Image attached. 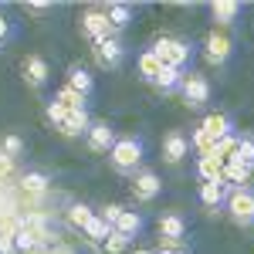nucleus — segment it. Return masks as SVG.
Masks as SVG:
<instances>
[{"mask_svg": "<svg viewBox=\"0 0 254 254\" xmlns=\"http://www.w3.org/2000/svg\"><path fill=\"white\" fill-rule=\"evenodd\" d=\"M231 132H234V122H231V116H224V112H210V116L196 126L193 146L200 149V156H207V153H214L217 142H220L224 136H231Z\"/></svg>", "mask_w": 254, "mask_h": 254, "instance_id": "obj_1", "label": "nucleus"}, {"mask_svg": "<svg viewBox=\"0 0 254 254\" xmlns=\"http://www.w3.org/2000/svg\"><path fill=\"white\" fill-rule=\"evenodd\" d=\"M109 163H112L116 173H136L139 163H142V139H136V136L116 139L112 149H109Z\"/></svg>", "mask_w": 254, "mask_h": 254, "instance_id": "obj_2", "label": "nucleus"}, {"mask_svg": "<svg viewBox=\"0 0 254 254\" xmlns=\"http://www.w3.org/2000/svg\"><path fill=\"white\" fill-rule=\"evenodd\" d=\"M224 210L231 214V220H234L237 227H251L254 224V190L251 187H234V190H227Z\"/></svg>", "mask_w": 254, "mask_h": 254, "instance_id": "obj_3", "label": "nucleus"}, {"mask_svg": "<svg viewBox=\"0 0 254 254\" xmlns=\"http://www.w3.org/2000/svg\"><path fill=\"white\" fill-rule=\"evenodd\" d=\"M156 58L166 64V68H187L190 64V58H193V44L190 41H183V38H159L156 41Z\"/></svg>", "mask_w": 254, "mask_h": 254, "instance_id": "obj_4", "label": "nucleus"}, {"mask_svg": "<svg viewBox=\"0 0 254 254\" xmlns=\"http://www.w3.org/2000/svg\"><path fill=\"white\" fill-rule=\"evenodd\" d=\"M180 95H183L187 109H203L210 102V81L203 78V75H187L183 85H180Z\"/></svg>", "mask_w": 254, "mask_h": 254, "instance_id": "obj_5", "label": "nucleus"}, {"mask_svg": "<svg viewBox=\"0 0 254 254\" xmlns=\"http://www.w3.org/2000/svg\"><path fill=\"white\" fill-rule=\"evenodd\" d=\"M81 34L92 38V44L102 38H112V27H109V17H105V7H88L81 14Z\"/></svg>", "mask_w": 254, "mask_h": 254, "instance_id": "obj_6", "label": "nucleus"}, {"mask_svg": "<svg viewBox=\"0 0 254 254\" xmlns=\"http://www.w3.org/2000/svg\"><path fill=\"white\" fill-rule=\"evenodd\" d=\"M231 51H234V41H231V34H224V31H210L207 41H203V58L210 61V64H227Z\"/></svg>", "mask_w": 254, "mask_h": 254, "instance_id": "obj_7", "label": "nucleus"}, {"mask_svg": "<svg viewBox=\"0 0 254 254\" xmlns=\"http://www.w3.org/2000/svg\"><path fill=\"white\" fill-rule=\"evenodd\" d=\"M20 71H24V81H27V88H44L48 78H51V68H48V61L41 58V55H27L24 64H20Z\"/></svg>", "mask_w": 254, "mask_h": 254, "instance_id": "obj_8", "label": "nucleus"}, {"mask_svg": "<svg viewBox=\"0 0 254 254\" xmlns=\"http://www.w3.org/2000/svg\"><path fill=\"white\" fill-rule=\"evenodd\" d=\"M159 190H163V183H159V176L153 170H139L136 180H132V196H136L139 203H149V200H156Z\"/></svg>", "mask_w": 254, "mask_h": 254, "instance_id": "obj_9", "label": "nucleus"}, {"mask_svg": "<svg viewBox=\"0 0 254 254\" xmlns=\"http://www.w3.org/2000/svg\"><path fill=\"white\" fill-rule=\"evenodd\" d=\"M85 142H88L92 153H109L112 142H116V129H112L109 122H92L88 132H85Z\"/></svg>", "mask_w": 254, "mask_h": 254, "instance_id": "obj_10", "label": "nucleus"}, {"mask_svg": "<svg viewBox=\"0 0 254 254\" xmlns=\"http://www.w3.org/2000/svg\"><path fill=\"white\" fill-rule=\"evenodd\" d=\"M122 41L119 38H102L95 41V61L102 64V68H119L122 64Z\"/></svg>", "mask_w": 254, "mask_h": 254, "instance_id": "obj_11", "label": "nucleus"}, {"mask_svg": "<svg viewBox=\"0 0 254 254\" xmlns=\"http://www.w3.org/2000/svg\"><path fill=\"white\" fill-rule=\"evenodd\" d=\"M159 237H163V244H180L187 237V220H183V214H163L159 217Z\"/></svg>", "mask_w": 254, "mask_h": 254, "instance_id": "obj_12", "label": "nucleus"}, {"mask_svg": "<svg viewBox=\"0 0 254 254\" xmlns=\"http://www.w3.org/2000/svg\"><path fill=\"white\" fill-rule=\"evenodd\" d=\"M190 153V139L183 136V132H170V136L163 139V159L176 166V163H183V156Z\"/></svg>", "mask_w": 254, "mask_h": 254, "instance_id": "obj_13", "label": "nucleus"}, {"mask_svg": "<svg viewBox=\"0 0 254 254\" xmlns=\"http://www.w3.org/2000/svg\"><path fill=\"white\" fill-rule=\"evenodd\" d=\"M88 126H92L88 109H78V112H68V116H64V122L58 126V132H61V136H68V139H78V136L88 132Z\"/></svg>", "mask_w": 254, "mask_h": 254, "instance_id": "obj_14", "label": "nucleus"}, {"mask_svg": "<svg viewBox=\"0 0 254 254\" xmlns=\"http://www.w3.org/2000/svg\"><path fill=\"white\" fill-rule=\"evenodd\" d=\"M196 176H200L203 183H224V159L214 156V153L200 156L196 159Z\"/></svg>", "mask_w": 254, "mask_h": 254, "instance_id": "obj_15", "label": "nucleus"}, {"mask_svg": "<svg viewBox=\"0 0 254 254\" xmlns=\"http://www.w3.org/2000/svg\"><path fill=\"white\" fill-rule=\"evenodd\" d=\"M200 207H207L210 214H214L217 207H224V200H227V183H200Z\"/></svg>", "mask_w": 254, "mask_h": 254, "instance_id": "obj_16", "label": "nucleus"}, {"mask_svg": "<svg viewBox=\"0 0 254 254\" xmlns=\"http://www.w3.org/2000/svg\"><path fill=\"white\" fill-rule=\"evenodd\" d=\"M68 88H71V92H78L81 98L92 95L95 81H92V75H88V68H81V64H71V68H68Z\"/></svg>", "mask_w": 254, "mask_h": 254, "instance_id": "obj_17", "label": "nucleus"}, {"mask_svg": "<svg viewBox=\"0 0 254 254\" xmlns=\"http://www.w3.org/2000/svg\"><path fill=\"white\" fill-rule=\"evenodd\" d=\"M112 231L132 241V237H139V231H142V217H139L136 210H126V207H122V214H119V220L112 224Z\"/></svg>", "mask_w": 254, "mask_h": 254, "instance_id": "obj_18", "label": "nucleus"}, {"mask_svg": "<svg viewBox=\"0 0 254 254\" xmlns=\"http://www.w3.org/2000/svg\"><path fill=\"white\" fill-rule=\"evenodd\" d=\"M210 14H214L217 27H227V24H234V20H237L241 3H237V0H217V3H210Z\"/></svg>", "mask_w": 254, "mask_h": 254, "instance_id": "obj_19", "label": "nucleus"}, {"mask_svg": "<svg viewBox=\"0 0 254 254\" xmlns=\"http://www.w3.org/2000/svg\"><path fill=\"white\" fill-rule=\"evenodd\" d=\"M183 78H187V71H180V68H166V64H163V71L156 75L153 85H156L159 92H166V95H170V92H180Z\"/></svg>", "mask_w": 254, "mask_h": 254, "instance_id": "obj_20", "label": "nucleus"}, {"mask_svg": "<svg viewBox=\"0 0 254 254\" xmlns=\"http://www.w3.org/2000/svg\"><path fill=\"white\" fill-rule=\"evenodd\" d=\"M105 17H109V27L112 31H126L129 20H132V7L129 3H109L105 7Z\"/></svg>", "mask_w": 254, "mask_h": 254, "instance_id": "obj_21", "label": "nucleus"}, {"mask_svg": "<svg viewBox=\"0 0 254 254\" xmlns=\"http://www.w3.org/2000/svg\"><path fill=\"white\" fill-rule=\"evenodd\" d=\"M159 71H163V61L156 58V51H153V48L142 51V55H139V75H142L146 81H156Z\"/></svg>", "mask_w": 254, "mask_h": 254, "instance_id": "obj_22", "label": "nucleus"}, {"mask_svg": "<svg viewBox=\"0 0 254 254\" xmlns=\"http://www.w3.org/2000/svg\"><path fill=\"white\" fill-rule=\"evenodd\" d=\"M92 217H95V210H92L88 203H71V207H68V224H71L75 231H85Z\"/></svg>", "mask_w": 254, "mask_h": 254, "instance_id": "obj_23", "label": "nucleus"}, {"mask_svg": "<svg viewBox=\"0 0 254 254\" xmlns=\"http://www.w3.org/2000/svg\"><path fill=\"white\" fill-rule=\"evenodd\" d=\"M55 102H61L68 112H78V109H88V98H81L78 92H71L68 85L64 88H58V95H55Z\"/></svg>", "mask_w": 254, "mask_h": 254, "instance_id": "obj_24", "label": "nucleus"}, {"mask_svg": "<svg viewBox=\"0 0 254 254\" xmlns=\"http://www.w3.org/2000/svg\"><path fill=\"white\" fill-rule=\"evenodd\" d=\"M81 234L88 237V241H92V244H98V241H105V237L112 234V227H109V224H105V220H102V214H95V217H92V220H88V227H85V231H81Z\"/></svg>", "mask_w": 254, "mask_h": 254, "instance_id": "obj_25", "label": "nucleus"}, {"mask_svg": "<svg viewBox=\"0 0 254 254\" xmlns=\"http://www.w3.org/2000/svg\"><path fill=\"white\" fill-rule=\"evenodd\" d=\"M126 248H129V237L116 234V231L105 237V241H98V244H95V251H98V254H122Z\"/></svg>", "mask_w": 254, "mask_h": 254, "instance_id": "obj_26", "label": "nucleus"}, {"mask_svg": "<svg viewBox=\"0 0 254 254\" xmlns=\"http://www.w3.org/2000/svg\"><path fill=\"white\" fill-rule=\"evenodd\" d=\"M248 176H251V166H244V163H224V183H237V187H244Z\"/></svg>", "mask_w": 254, "mask_h": 254, "instance_id": "obj_27", "label": "nucleus"}, {"mask_svg": "<svg viewBox=\"0 0 254 254\" xmlns=\"http://www.w3.org/2000/svg\"><path fill=\"white\" fill-rule=\"evenodd\" d=\"M227 163H244V166H251L254 170V139L251 136H241V146H237V153Z\"/></svg>", "mask_w": 254, "mask_h": 254, "instance_id": "obj_28", "label": "nucleus"}, {"mask_svg": "<svg viewBox=\"0 0 254 254\" xmlns=\"http://www.w3.org/2000/svg\"><path fill=\"white\" fill-rule=\"evenodd\" d=\"M237 146H241V136H237V132H231V136H224V139L214 146V156H220L224 163H227V159L237 153Z\"/></svg>", "mask_w": 254, "mask_h": 254, "instance_id": "obj_29", "label": "nucleus"}, {"mask_svg": "<svg viewBox=\"0 0 254 254\" xmlns=\"http://www.w3.org/2000/svg\"><path fill=\"white\" fill-rule=\"evenodd\" d=\"M24 190L27 193H44L48 190V176L41 173V170H31V173L24 176Z\"/></svg>", "mask_w": 254, "mask_h": 254, "instance_id": "obj_30", "label": "nucleus"}, {"mask_svg": "<svg viewBox=\"0 0 254 254\" xmlns=\"http://www.w3.org/2000/svg\"><path fill=\"white\" fill-rule=\"evenodd\" d=\"M0 153L10 156V159H17L20 153H24V139H20V136H7L3 142H0Z\"/></svg>", "mask_w": 254, "mask_h": 254, "instance_id": "obj_31", "label": "nucleus"}, {"mask_svg": "<svg viewBox=\"0 0 254 254\" xmlns=\"http://www.w3.org/2000/svg\"><path fill=\"white\" fill-rule=\"evenodd\" d=\"M64 116H68V109H64L61 102H55V98H51V102H48V122L58 129L61 122H64Z\"/></svg>", "mask_w": 254, "mask_h": 254, "instance_id": "obj_32", "label": "nucleus"}, {"mask_svg": "<svg viewBox=\"0 0 254 254\" xmlns=\"http://www.w3.org/2000/svg\"><path fill=\"white\" fill-rule=\"evenodd\" d=\"M14 231H0V254H14Z\"/></svg>", "mask_w": 254, "mask_h": 254, "instance_id": "obj_33", "label": "nucleus"}, {"mask_svg": "<svg viewBox=\"0 0 254 254\" xmlns=\"http://www.w3.org/2000/svg\"><path fill=\"white\" fill-rule=\"evenodd\" d=\"M10 170H14V159L0 153V180H3V176H10Z\"/></svg>", "mask_w": 254, "mask_h": 254, "instance_id": "obj_34", "label": "nucleus"}, {"mask_svg": "<svg viewBox=\"0 0 254 254\" xmlns=\"http://www.w3.org/2000/svg\"><path fill=\"white\" fill-rule=\"evenodd\" d=\"M156 254H193V251H187V248H180V244H163Z\"/></svg>", "mask_w": 254, "mask_h": 254, "instance_id": "obj_35", "label": "nucleus"}, {"mask_svg": "<svg viewBox=\"0 0 254 254\" xmlns=\"http://www.w3.org/2000/svg\"><path fill=\"white\" fill-rule=\"evenodd\" d=\"M48 7H51L48 0H31V3H27V10H48Z\"/></svg>", "mask_w": 254, "mask_h": 254, "instance_id": "obj_36", "label": "nucleus"}, {"mask_svg": "<svg viewBox=\"0 0 254 254\" xmlns=\"http://www.w3.org/2000/svg\"><path fill=\"white\" fill-rule=\"evenodd\" d=\"M7 34H10V24H7V20L0 17V44H3V41H7Z\"/></svg>", "mask_w": 254, "mask_h": 254, "instance_id": "obj_37", "label": "nucleus"}, {"mask_svg": "<svg viewBox=\"0 0 254 254\" xmlns=\"http://www.w3.org/2000/svg\"><path fill=\"white\" fill-rule=\"evenodd\" d=\"M51 254H75V248H55Z\"/></svg>", "mask_w": 254, "mask_h": 254, "instance_id": "obj_38", "label": "nucleus"}, {"mask_svg": "<svg viewBox=\"0 0 254 254\" xmlns=\"http://www.w3.org/2000/svg\"><path fill=\"white\" fill-rule=\"evenodd\" d=\"M132 254H156V251H153V248H136Z\"/></svg>", "mask_w": 254, "mask_h": 254, "instance_id": "obj_39", "label": "nucleus"}]
</instances>
